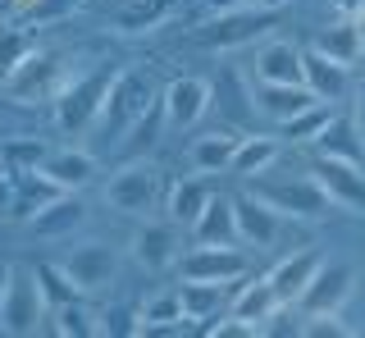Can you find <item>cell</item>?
<instances>
[{
	"label": "cell",
	"instance_id": "cell-1",
	"mask_svg": "<svg viewBox=\"0 0 365 338\" xmlns=\"http://www.w3.org/2000/svg\"><path fill=\"white\" fill-rule=\"evenodd\" d=\"M155 106H160L155 78L146 73V69H119V73H110L106 101H101L96 123H91V128H96L106 142H123Z\"/></svg>",
	"mask_w": 365,
	"mask_h": 338
},
{
	"label": "cell",
	"instance_id": "cell-2",
	"mask_svg": "<svg viewBox=\"0 0 365 338\" xmlns=\"http://www.w3.org/2000/svg\"><path fill=\"white\" fill-rule=\"evenodd\" d=\"M64 78H68V73H64L60 55L32 46V51L14 64V69L5 73L0 92H5V101H14V106H51V101L60 96Z\"/></svg>",
	"mask_w": 365,
	"mask_h": 338
},
{
	"label": "cell",
	"instance_id": "cell-3",
	"mask_svg": "<svg viewBox=\"0 0 365 338\" xmlns=\"http://www.w3.org/2000/svg\"><path fill=\"white\" fill-rule=\"evenodd\" d=\"M101 197H106V206L119 210V215L146 220L160 201H165V169H160V165H146V160H133V165L114 169Z\"/></svg>",
	"mask_w": 365,
	"mask_h": 338
},
{
	"label": "cell",
	"instance_id": "cell-4",
	"mask_svg": "<svg viewBox=\"0 0 365 338\" xmlns=\"http://www.w3.org/2000/svg\"><path fill=\"white\" fill-rule=\"evenodd\" d=\"M269 24H274V9L237 0V5H224L215 19H205L197 28V41L205 51H237V46H251L260 32H269Z\"/></svg>",
	"mask_w": 365,
	"mask_h": 338
},
{
	"label": "cell",
	"instance_id": "cell-5",
	"mask_svg": "<svg viewBox=\"0 0 365 338\" xmlns=\"http://www.w3.org/2000/svg\"><path fill=\"white\" fill-rule=\"evenodd\" d=\"M106 87H110V69H87V73L64 78L60 96L51 101L60 133H73V138L87 133L91 123H96V110H101V101H106Z\"/></svg>",
	"mask_w": 365,
	"mask_h": 338
},
{
	"label": "cell",
	"instance_id": "cell-6",
	"mask_svg": "<svg viewBox=\"0 0 365 338\" xmlns=\"http://www.w3.org/2000/svg\"><path fill=\"white\" fill-rule=\"evenodd\" d=\"M356 292V270L347 261H319V270L311 275V284L297 292V315L302 320H319V315H338Z\"/></svg>",
	"mask_w": 365,
	"mask_h": 338
},
{
	"label": "cell",
	"instance_id": "cell-7",
	"mask_svg": "<svg viewBox=\"0 0 365 338\" xmlns=\"http://www.w3.org/2000/svg\"><path fill=\"white\" fill-rule=\"evenodd\" d=\"M46 292L37 284V275H23V270H14L9 275V288L5 297H0V329H5L9 338H28L41 329L46 320Z\"/></svg>",
	"mask_w": 365,
	"mask_h": 338
},
{
	"label": "cell",
	"instance_id": "cell-8",
	"mask_svg": "<svg viewBox=\"0 0 365 338\" xmlns=\"http://www.w3.org/2000/svg\"><path fill=\"white\" fill-rule=\"evenodd\" d=\"M60 265H64V275L73 279V288L83 292V297H101V292H110L114 279H119V252H114L110 242H83V247H73Z\"/></svg>",
	"mask_w": 365,
	"mask_h": 338
},
{
	"label": "cell",
	"instance_id": "cell-9",
	"mask_svg": "<svg viewBox=\"0 0 365 338\" xmlns=\"http://www.w3.org/2000/svg\"><path fill=\"white\" fill-rule=\"evenodd\" d=\"M251 197H260L269 210H279L283 220H324L329 210H334V201L324 197V188H319L311 174L292 178V183H274V188L256 183V188H251Z\"/></svg>",
	"mask_w": 365,
	"mask_h": 338
},
{
	"label": "cell",
	"instance_id": "cell-10",
	"mask_svg": "<svg viewBox=\"0 0 365 338\" xmlns=\"http://www.w3.org/2000/svg\"><path fill=\"white\" fill-rule=\"evenodd\" d=\"M311 178L324 188V197L334 201L338 210L365 215V165H356V160H338V155H315Z\"/></svg>",
	"mask_w": 365,
	"mask_h": 338
},
{
	"label": "cell",
	"instance_id": "cell-11",
	"mask_svg": "<svg viewBox=\"0 0 365 338\" xmlns=\"http://www.w3.org/2000/svg\"><path fill=\"white\" fill-rule=\"evenodd\" d=\"M210 101H215V87L205 83V78L197 73H182L174 78V83L160 92V115H165V128H197V123L205 119V110H210Z\"/></svg>",
	"mask_w": 365,
	"mask_h": 338
},
{
	"label": "cell",
	"instance_id": "cell-12",
	"mask_svg": "<svg viewBox=\"0 0 365 338\" xmlns=\"http://www.w3.org/2000/svg\"><path fill=\"white\" fill-rule=\"evenodd\" d=\"M247 275V256L237 247H192L178 256V279H197V284H237Z\"/></svg>",
	"mask_w": 365,
	"mask_h": 338
},
{
	"label": "cell",
	"instance_id": "cell-13",
	"mask_svg": "<svg viewBox=\"0 0 365 338\" xmlns=\"http://www.w3.org/2000/svg\"><path fill=\"white\" fill-rule=\"evenodd\" d=\"M128 252H133V261L142 265L146 275H160V270L178 265V256H182V233H178L174 220H146L142 229L133 233Z\"/></svg>",
	"mask_w": 365,
	"mask_h": 338
},
{
	"label": "cell",
	"instance_id": "cell-14",
	"mask_svg": "<svg viewBox=\"0 0 365 338\" xmlns=\"http://www.w3.org/2000/svg\"><path fill=\"white\" fill-rule=\"evenodd\" d=\"M233 220H237V242L247 247H274L283 233V215L269 210L260 197H233Z\"/></svg>",
	"mask_w": 365,
	"mask_h": 338
},
{
	"label": "cell",
	"instance_id": "cell-15",
	"mask_svg": "<svg viewBox=\"0 0 365 338\" xmlns=\"http://www.w3.org/2000/svg\"><path fill=\"white\" fill-rule=\"evenodd\" d=\"M192 242L201 247H233L237 242V220H233V197L210 193V201L201 206V215L187 224Z\"/></svg>",
	"mask_w": 365,
	"mask_h": 338
},
{
	"label": "cell",
	"instance_id": "cell-16",
	"mask_svg": "<svg viewBox=\"0 0 365 338\" xmlns=\"http://www.w3.org/2000/svg\"><path fill=\"white\" fill-rule=\"evenodd\" d=\"M41 174L51 178L55 188H64V193H78V188H87L91 178H96V155L91 151H78V146H60V151H46L41 160Z\"/></svg>",
	"mask_w": 365,
	"mask_h": 338
},
{
	"label": "cell",
	"instance_id": "cell-17",
	"mask_svg": "<svg viewBox=\"0 0 365 338\" xmlns=\"http://www.w3.org/2000/svg\"><path fill=\"white\" fill-rule=\"evenodd\" d=\"M237 142H242V138H237V133H228V128H210V133H201V138L187 146V165H192V174H201V178H210V174H228Z\"/></svg>",
	"mask_w": 365,
	"mask_h": 338
},
{
	"label": "cell",
	"instance_id": "cell-18",
	"mask_svg": "<svg viewBox=\"0 0 365 338\" xmlns=\"http://www.w3.org/2000/svg\"><path fill=\"white\" fill-rule=\"evenodd\" d=\"M256 83H302V46L297 41H265L251 64Z\"/></svg>",
	"mask_w": 365,
	"mask_h": 338
},
{
	"label": "cell",
	"instance_id": "cell-19",
	"mask_svg": "<svg viewBox=\"0 0 365 338\" xmlns=\"http://www.w3.org/2000/svg\"><path fill=\"white\" fill-rule=\"evenodd\" d=\"M251 101H256V110L265 119L283 123V119H292L297 110H306L315 96H311V87H306V83H256Z\"/></svg>",
	"mask_w": 365,
	"mask_h": 338
},
{
	"label": "cell",
	"instance_id": "cell-20",
	"mask_svg": "<svg viewBox=\"0 0 365 338\" xmlns=\"http://www.w3.org/2000/svg\"><path fill=\"white\" fill-rule=\"evenodd\" d=\"M302 83L311 87L315 101H342L347 92V69H342L338 60H329L324 51H302Z\"/></svg>",
	"mask_w": 365,
	"mask_h": 338
},
{
	"label": "cell",
	"instance_id": "cell-21",
	"mask_svg": "<svg viewBox=\"0 0 365 338\" xmlns=\"http://www.w3.org/2000/svg\"><path fill=\"white\" fill-rule=\"evenodd\" d=\"M319 261H324L319 252H292V256H283V261L265 275V279H269V288H274V297H279L283 307H292L297 292L311 284V275L319 270Z\"/></svg>",
	"mask_w": 365,
	"mask_h": 338
},
{
	"label": "cell",
	"instance_id": "cell-22",
	"mask_svg": "<svg viewBox=\"0 0 365 338\" xmlns=\"http://www.w3.org/2000/svg\"><path fill=\"white\" fill-rule=\"evenodd\" d=\"M55 197H64V188H55L41 169H19V188H14V206H9V220L28 224L37 210H46Z\"/></svg>",
	"mask_w": 365,
	"mask_h": 338
},
{
	"label": "cell",
	"instance_id": "cell-23",
	"mask_svg": "<svg viewBox=\"0 0 365 338\" xmlns=\"http://www.w3.org/2000/svg\"><path fill=\"white\" fill-rule=\"evenodd\" d=\"M279 155H283V138H242L237 142V151H233V165H228V174H237V178H260V174H269L274 165H279Z\"/></svg>",
	"mask_w": 365,
	"mask_h": 338
},
{
	"label": "cell",
	"instance_id": "cell-24",
	"mask_svg": "<svg viewBox=\"0 0 365 338\" xmlns=\"http://www.w3.org/2000/svg\"><path fill=\"white\" fill-rule=\"evenodd\" d=\"M169 14H174V0H123V5L114 9V32H123V37L155 32Z\"/></svg>",
	"mask_w": 365,
	"mask_h": 338
},
{
	"label": "cell",
	"instance_id": "cell-25",
	"mask_svg": "<svg viewBox=\"0 0 365 338\" xmlns=\"http://www.w3.org/2000/svg\"><path fill=\"white\" fill-rule=\"evenodd\" d=\"M205 201H210V183H205L201 174H192V178H178V183H169V188H165L169 220H174L178 229H187V224L201 215V206H205Z\"/></svg>",
	"mask_w": 365,
	"mask_h": 338
},
{
	"label": "cell",
	"instance_id": "cell-26",
	"mask_svg": "<svg viewBox=\"0 0 365 338\" xmlns=\"http://www.w3.org/2000/svg\"><path fill=\"white\" fill-rule=\"evenodd\" d=\"M283 302L274 297V288H269V279H251V284H242L233 292V311L237 320H247V324H256V334H260V324L274 320V311H279Z\"/></svg>",
	"mask_w": 365,
	"mask_h": 338
},
{
	"label": "cell",
	"instance_id": "cell-27",
	"mask_svg": "<svg viewBox=\"0 0 365 338\" xmlns=\"http://www.w3.org/2000/svg\"><path fill=\"white\" fill-rule=\"evenodd\" d=\"M83 220H87L83 201H73V193H64V197H55L46 210H37V215H32L28 224L41 233V238H68V233H73Z\"/></svg>",
	"mask_w": 365,
	"mask_h": 338
},
{
	"label": "cell",
	"instance_id": "cell-28",
	"mask_svg": "<svg viewBox=\"0 0 365 338\" xmlns=\"http://www.w3.org/2000/svg\"><path fill=\"white\" fill-rule=\"evenodd\" d=\"M174 297H178L182 320L205 324L210 315H220V307H224V284H197V279H182V284L174 288Z\"/></svg>",
	"mask_w": 365,
	"mask_h": 338
},
{
	"label": "cell",
	"instance_id": "cell-29",
	"mask_svg": "<svg viewBox=\"0 0 365 338\" xmlns=\"http://www.w3.org/2000/svg\"><path fill=\"white\" fill-rule=\"evenodd\" d=\"M334 115H338L334 101H311L306 110H297L292 119H283V123H279V128H283L279 138H283V142H292V146H306V142H315L319 133L329 128V119H334Z\"/></svg>",
	"mask_w": 365,
	"mask_h": 338
},
{
	"label": "cell",
	"instance_id": "cell-30",
	"mask_svg": "<svg viewBox=\"0 0 365 338\" xmlns=\"http://www.w3.org/2000/svg\"><path fill=\"white\" fill-rule=\"evenodd\" d=\"M315 51H324L329 60H338L342 69H347V64H356L361 55H365V32H361L356 19H347V24H334L324 37L315 41Z\"/></svg>",
	"mask_w": 365,
	"mask_h": 338
},
{
	"label": "cell",
	"instance_id": "cell-31",
	"mask_svg": "<svg viewBox=\"0 0 365 338\" xmlns=\"http://www.w3.org/2000/svg\"><path fill=\"white\" fill-rule=\"evenodd\" d=\"M46 320H51V329L60 334V338H91V334H96V315L83 307V297L51 307V311H46Z\"/></svg>",
	"mask_w": 365,
	"mask_h": 338
},
{
	"label": "cell",
	"instance_id": "cell-32",
	"mask_svg": "<svg viewBox=\"0 0 365 338\" xmlns=\"http://www.w3.org/2000/svg\"><path fill=\"white\" fill-rule=\"evenodd\" d=\"M160 329H182V311H178V297L174 292H160L151 297L142 311H137V334H160Z\"/></svg>",
	"mask_w": 365,
	"mask_h": 338
},
{
	"label": "cell",
	"instance_id": "cell-33",
	"mask_svg": "<svg viewBox=\"0 0 365 338\" xmlns=\"http://www.w3.org/2000/svg\"><path fill=\"white\" fill-rule=\"evenodd\" d=\"M315 146H319V155H338V160H356V165H365V151H361L356 133H351V123H342L338 115L329 119V128L315 138Z\"/></svg>",
	"mask_w": 365,
	"mask_h": 338
},
{
	"label": "cell",
	"instance_id": "cell-34",
	"mask_svg": "<svg viewBox=\"0 0 365 338\" xmlns=\"http://www.w3.org/2000/svg\"><path fill=\"white\" fill-rule=\"evenodd\" d=\"M37 284H41V292H46V307H60V302H73V297H83V292L73 288V279L64 275V265L60 261H41L37 270Z\"/></svg>",
	"mask_w": 365,
	"mask_h": 338
},
{
	"label": "cell",
	"instance_id": "cell-35",
	"mask_svg": "<svg viewBox=\"0 0 365 338\" xmlns=\"http://www.w3.org/2000/svg\"><path fill=\"white\" fill-rule=\"evenodd\" d=\"M32 51V32L23 24H0V83H5V73L14 69L23 55Z\"/></svg>",
	"mask_w": 365,
	"mask_h": 338
},
{
	"label": "cell",
	"instance_id": "cell-36",
	"mask_svg": "<svg viewBox=\"0 0 365 338\" xmlns=\"http://www.w3.org/2000/svg\"><path fill=\"white\" fill-rule=\"evenodd\" d=\"M46 151H51L46 138H9V142H0V155H5L14 169H41Z\"/></svg>",
	"mask_w": 365,
	"mask_h": 338
},
{
	"label": "cell",
	"instance_id": "cell-37",
	"mask_svg": "<svg viewBox=\"0 0 365 338\" xmlns=\"http://www.w3.org/2000/svg\"><path fill=\"white\" fill-rule=\"evenodd\" d=\"M201 329H205V334H210V338H256V324H247V320H237V315H233V311H228V315H224V320H215V315H210V320H205V324H201Z\"/></svg>",
	"mask_w": 365,
	"mask_h": 338
},
{
	"label": "cell",
	"instance_id": "cell-38",
	"mask_svg": "<svg viewBox=\"0 0 365 338\" xmlns=\"http://www.w3.org/2000/svg\"><path fill=\"white\" fill-rule=\"evenodd\" d=\"M96 334H114V338H123V334H137V315L128 311V307H114V311H106V315H96Z\"/></svg>",
	"mask_w": 365,
	"mask_h": 338
},
{
	"label": "cell",
	"instance_id": "cell-39",
	"mask_svg": "<svg viewBox=\"0 0 365 338\" xmlns=\"http://www.w3.org/2000/svg\"><path fill=\"white\" fill-rule=\"evenodd\" d=\"M302 334H311V338H351L347 324H338V315H319V320L302 324Z\"/></svg>",
	"mask_w": 365,
	"mask_h": 338
},
{
	"label": "cell",
	"instance_id": "cell-40",
	"mask_svg": "<svg viewBox=\"0 0 365 338\" xmlns=\"http://www.w3.org/2000/svg\"><path fill=\"white\" fill-rule=\"evenodd\" d=\"M14 188H19V169L0 155V215H9V206H14Z\"/></svg>",
	"mask_w": 365,
	"mask_h": 338
},
{
	"label": "cell",
	"instance_id": "cell-41",
	"mask_svg": "<svg viewBox=\"0 0 365 338\" xmlns=\"http://www.w3.org/2000/svg\"><path fill=\"white\" fill-rule=\"evenodd\" d=\"M365 0H334V9H342V14H361Z\"/></svg>",
	"mask_w": 365,
	"mask_h": 338
},
{
	"label": "cell",
	"instance_id": "cell-42",
	"mask_svg": "<svg viewBox=\"0 0 365 338\" xmlns=\"http://www.w3.org/2000/svg\"><path fill=\"white\" fill-rule=\"evenodd\" d=\"M9 275H14V265L0 261V297H5V288H9Z\"/></svg>",
	"mask_w": 365,
	"mask_h": 338
},
{
	"label": "cell",
	"instance_id": "cell-43",
	"mask_svg": "<svg viewBox=\"0 0 365 338\" xmlns=\"http://www.w3.org/2000/svg\"><path fill=\"white\" fill-rule=\"evenodd\" d=\"M247 5H260V9H283L288 0H247Z\"/></svg>",
	"mask_w": 365,
	"mask_h": 338
},
{
	"label": "cell",
	"instance_id": "cell-44",
	"mask_svg": "<svg viewBox=\"0 0 365 338\" xmlns=\"http://www.w3.org/2000/svg\"><path fill=\"white\" fill-rule=\"evenodd\" d=\"M356 115H361V123H365V87H361V96H356Z\"/></svg>",
	"mask_w": 365,
	"mask_h": 338
},
{
	"label": "cell",
	"instance_id": "cell-45",
	"mask_svg": "<svg viewBox=\"0 0 365 338\" xmlns=\"http://www.w3.org/2000/svg\"><path fill=\"white\" fill-rule=\"evenodd\" d=\"M356 19H361V28H365V5H361V14H356Z\"/></svg>",
	"mask_w": 365,
	"mask_h": 338
},
{
	"label": "cell",
	"instance_id": "cell-46",
	"mask_svg": "<svg viewBox=\"0 0 365 338\" xmlns=\"http://www.w3.org/2000/svg\"><path fill=\"white\" fill-rule=\"evenodd\" d=\"M9 5H14V0H0V9H9Z\"/></svg>",
	"mask_w": 365,
	"mask_h": 338
}]
</instances>
